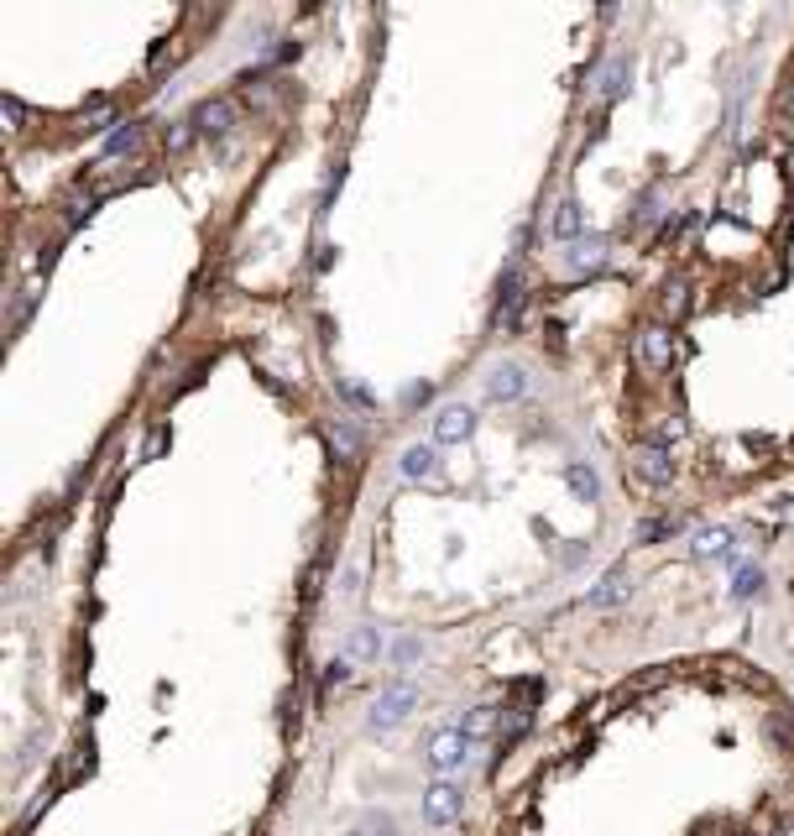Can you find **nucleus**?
Here are the masks:
<instances>
[{
	"mask_svg": "<svg viewBox=\"0 0 794 836\" xmlns=\"http://www.w3.org/2000/svg\"><path fill=\"white\" fill-rule=\"evenodd\" d=\"M413 706H418V685L413 680H392L377 701H371V711H366V727L371 732H392V727H403L408 716H413Z\"/></svg>",
	"mask_w": 794,
	"mask_h": 836,
	"instance_id": "f257e3e1",
	"label": "nucleus"
},
{
	"mask_svg": "<svg viewBox=\"0 0 794 836\" xmlns=\"http://www.w3.org/2000/svg\"><path fill=\"white\" fill-rule=\"evenodd\" d=\"M471 748H476V742L465 737L460 727H445V732H434L424 763L434 769V779H455V769H465V763H471Z\"/></svg>",
	"mask_w": 794,
	"mask_h": 836,
	"instance_id": "f03ea898",
	"label": "nucleus"
},
{
	"mask_svg": "<svg viewBox=\"0 0 794 836\" xmlns=\"http://www.w3.org/2000/svg\"><path fill=\"white\" fill-rule=\"evenodd\" d=\"M424 826H434V831H445V826H455L460 821V810H465V789L455 784V779H434V784H424Z\"/></svg>",
	"mask_w": 794,
	"mask_h": 836,
	"instance_id": "7ed1b4c3",
	"label": "nucleus"
},
{
	"mask_svg": "<svg viewBox=\"0 0 794 836\" xmlns=\"http://www.w3.org/2000/svg\"><path fill=\"white\" fill-rule=\"evenodd\" d=\"M476 434V408L465 403H445L434 413V445H465Z\"/></svg>",
	"mask_w": 794,
	"mask_h": 836,
	"instance_id": "20e7f679",
	"label": "nucleus"
},
{
	"mask_svg": "<svg viewBox=\"0 0 794 836\" xmlns=\"http://www.w3.org/2000/svg\"><path fill=\"white\" fill-rule=\"evenodd\" d=\"M486 398H492V403H518V398H528V371H523L518 361H497L492 377H486Z\"/></svg>",
	"mask_w": 794,
	"mask_h": 836,
	"instance_id": "39448f33",
	"label": "nucleus"
},
{
	"mask_svg": "<svg viewBox=\"0 0 794 836\" xmlns=\"http://www.w3.org/2000/svg\"><path fill=\"white\" fill-rule=\"evenodd\" d=\"M638 356L653 371H669L674 366V330H669V324H648V330L638 335Z\"/></svg>",
	"mask_w": 794,
	"mask_h": 836,
	"instance_id": "423d86ee",
	"label": "nucleus"
},
{
	"mask_svg": "<svg viewBox=\"0 0 794 836\" xmlns=\"http://www.w3.org/2000/svg\"><path fill=\"white\" fill-rule=\"evenodd\" d=\"M397 466H403V476H408V481H439V471H445V460H439V445L429 439V445H408Z\"/></svg>",
	"mask_w": 794,
	"mask_h": 836,
	"instance_id": "0eeeda50",
	"label": "nucleus"
},
{
	"mask_svg": "<svg viewBox=\"0 0 794 836\" xmlns=\"http://www.w3.org/2000/svg\"><path fill=\"white\" fill-rule=\"evenodd\" d=\"M633 471H638L648 486H669V481H674V455H669V450H659V445H638Z\"/></svg>",
	"mask_w": 794,
	"mask_h": 836,
	"instance_id": "6e6552de",
	"label": "nucleus"
},
{
	"mask_svg": "<svg viewBox=\"0 0 794 836\" xmlns=\"http://www.w3.org/2000/svg\"><path fill=\"white\" fill-rule=\"evenodd\" d=\"M627 84H633V63H627L622 53H617V58H606V68L596 74V100H601V105L622 100V95H627Z\"/></svg>",
	"mask_w": 794,
	"mask_h": 836,
	"instance_id": "1a4fd4ad",
	"label": "nucleus"
},
{
	"mask_svg": "<svg viewBox=\"0 0 794 836\" xmlns=\"http://www.w3.org/2000/svg\"><path fill=\"white\" fill-rule=\"evenodd\" d=\"M345 659H350V664L382 659V627H356V633L345 638Z\"/></svg>",
	"mask_w": 794,
	"mask_h": 836,
	"instance_id": "9d476101",
	"label": "nucleus"
},
{
	"mask_svg": "<svg viewBox=\"0 0 794 836\" xmlns=\"http://www.w3.org/2000/svg\"><path fill=\"white\" fill-rule=\"evenodd\" d=\"M690 554L695 560H721V554H732V528H700L690 539Z\"/></svg>",
	"mask_w": 794,
	"mask_h": 836,
	"instance_id": "9b49d317",
	"label": "nucleus"
},
{
	"mask_svg": "<svg viewBox=\"0 0 794 836\" xmlns=\"http://www.w3.org/2000/svg\"><path fill=\"white\" fill-rule=\"evenodd\" d=\"M230 121H236V105H230V100H204V105L194 110V126L209 131V136L230 131Z\"/></svg>",
	"mask_w": 794,
	"mask_h": 836,
	"instance_id": "f8f14e48",
	"label": "nucleus"
},
{
	"mask_svg": "<svg viewBox=\"0 0 794 836\" xmlns=\"http://www.w3.org/2000/svg\"><path fill=\"white\" fill-rule=\"evenodd\" d=\"M685 439V418L680 413H659L648 424V434H643V445H659V450H669V445H680Z\"/></svg>",
	"mask_w": 794,
	"mask_h": 836,
	"instance_id": "ddd939ff",
	"label": "nucleus"
},
{
	"mask_svg": "<svg viewBox=\"0 0 794 836\" xmlns=\"http://www.w3.org/2000/svg\"><path fill=\"white\" fill-rule=\"evenodd\" d=\"M549 236H554V241H570V246L580 241V204H575V199H559V204H554Z\"/></svg>",
	"mask_w": 794,
	"mask_h": 836,
	"instance_id": "4468645a",
	"label": "nucleus"
},
{
	"mask_svg": "<svg viewBox=\"0 0 794 836\" xmlns=\"http://www.w3.org/2000/svg\"><path fill=\"white\" fill-rule=\"evenodd\" d=\"M570 272H591V267H601L606 262V236H580L575 246H570Z\"/></svg>",
	"mask_w": 794,
	"mask_h": 836,
	"instance_id": "2eb2a0df",
	"label": "nucleus"
},
{
	"mask_svg": "<svg viewBox=\"0 0 794 836\" xmlns=\"http://www.w3.org/2000/svg\"><path fill=\"white\" fill-rule=\"evenodd\" d=\"M565 486H570L580 502H596V497H601V476L586 466V460H570V466H565Z\"/></svg>",
	"mask_w": 794,
	"mask_h": 836,
	"instance_id": "dca6fc26",
	"label": "nucleus"
},
{
	"mask_svg": "<svg viewBox=\"0 0 794 836\" xmlns=\"http://www.w3.org/2000/svg\"><path fill=\"white\" fill-rule=\"evenodd\" d=\"M627 596H633V580H627V570H612L586 601L591 607H617V601H627Z\"/></svg>",
	"mask_w": 794,
	"mask_h": 836,
	"instance_id": "f3484780",
	"label": "nucleus"
},
{
	"mask_svg": "<svg viewBox=\"0 0 794 836\" xmlns=\"http://www.w3.org/2000/svg\"><path fill=\"white\" fill-rule=\"evenodd\" d=\"M758 591H763V565H737L727 596H732V601H753Z\"/></svg>",
	"mask_w": 794,
	"mask_h": 836,
	"instance_id": "a211bd4d",
	"label": "nucleus"
},
{
	"mask_svg": "<svg viewBox=\"0 0 794 836\" xmlns=\"http://www.w3.org/2000/svg\"><path fill=\"white\" fill-rule=\"evenodd\" d=\"M460 732L471 737V742L492 737L497 732V706H471V711H465V722H460Z\"/></svg>",
	"mask_w": 794,
	"mask_h": 836,
	"instance_id": "6ab92c4d",
	"label": "nucleus"
},
{
	"mask_svg": "<svg viewBox=\"0 0 794 836\" xmlns=\"http://www.w3.org/2000/svg\"><path fill=\"white\" fill-rule=\"evenodd\" d=\"M674 528H685V518L680 513H664V518H648V523H638V544H659L664 533H674Z\"/></svg>",
	"mask_w": 794,
	"mask_h": 836,
	"instance_id": "aec40b11",
	"label": "nucleus"
},
{
	"mask_svg": "<svg viewBox=\"0 0 794 836\" xmlns=\"http://www.w3.org/2000/svg\"><path fill=\"white\" fill-rule=\"evenodd\" d=\"M690 314V283H669L664 288V319H685Z\"/></svg>",
	"mask_w": 794,
	"mask_h": 836,
	"instance_id": "412c9836",
	"label": "nucleus"
},
{
	"mask_svg": "<svg viewBox=\"0 0 794 836\" xmlns=\"http://www.w3.org/2000/svg\"><path fill=\"white\" fill-rule=\"evenodd\" d=\"M518 309H523V288H518V277L502 288V304H497V324H518Z\"/></svg>",
	"mask_w": 794,
	"mask_h": 836,
	"instance_id": "4be33fe9",
	"label": "nucleus"
},
{
	"mask_svg": "<svg viewBox=\"0 0 794 836\" xmlns=\"http://www.w3.org/2000/svg\"><path fill=\"white\" fill-rule=\"evenodd\" d=\"M136 147H142V126H136V121H131V126H121V131H115L110 142H105V152H110V157H115V152H136Z\"/></svg>",
	"mask_w": 794,
	"mask_h": 836,
	"instance_id": "5701e85b",
	"label": "nucleus"
},
{
	"mask_svg": "<svg viewBox=\"0 0 794 836\" xmlns=\"http://www.w3.org/2000/svg\"><path fill=\"white\" fill-rule=\"evenodd\" d=\"M350 675H356V664H350V659H345V654H340V659H335V664H330V669H324V685H345V680H350Z\"/></svg>",
	"mask_w": 794,
	"mask_h": 836,
	"instance_id": "b1692460",
	"label": "nucleus"
},
{
	"mask_svg": "<svg viewBox=\"0 0 794 836\" xmlns=\"http://www.w3.org/2000/svg\"><path fill=\"white\" fill-rule=\"evenodd\" d=\"M413 659H418V638H397V648H392V664H397V669H408Z\"/></svg>",
	"mask_w": 794,
	"mask_h": 836,
	"instance_id": "393cba45",
	"label": "nucleus"
},
{
	"mask_svg": "<svg viewBox=\"0 0 794 836\" xmlns=\"http://www.w3.org/2000/svg\"><path fill=\"white\" fill-rule=\"evenodd\" d=\"M21 115H27V110H21V100H6V121L11 126H21Z\"/></svg>",
	"mask_w": 794,
	"mask_h": 836,
	"instance_id": "a878e982",
	"label": "nucleus"
},
{
	"mask_svg": "<svg viewBox=\"0 0 794 836\" xmlns=\"http://www.w3.org/2000/svg\"><path fill=\"white\" fill-rule=\"evenodd\" d=\"M784 115H794V74H789V89H784Z\"/></svg>",
	"mask_w": 794,
	"mask_h": 836,
	"instance_id": "bb28decb",
	"label": "nucleus"
},
{
	"mask_svg": "<svg viewBox=\"0 0 794 836\" xmlns=\"http://www.w3.org/2000/svg\"><path fill=\"white\" fill-rule=\"evenodd\" d=\"M340 836H371V831H366V826L356 821V826H350V831H340Z\"/></svg>",
	"mask_w": 794,
	"mask_h": 836,
	"instance_id": "cd10ccee",
	"label": "nucleus"
},
{
	"mask_svg": "<svg viewBox=\"0 0 794 836\" xmlns=\"http://www.w3.org/2000/svg\"><path fill=\"white\" fill-rule=\"evenodd\" d=\"M779 836H794V821H784V826H779Z\"/></svg>",
	"mask_w": 794,
	"mask_h": 836,
	"instance_id": "c85d7f7f",
	"label": "nucleus"
},
{
	"mask_svg": "<svg viewBox=\"0 0 794 836\" xmlns=\"http://www.w3.org/2000/svg\"><path fill=\"white\" fill-rule=\"evenodd\" d=\"M789 455H794V439H789Z\"/></svg>",
	"mask_w": 794,
	"mask_h": 836,
	"instance_id": "c756f323",
	"label": "nucleus"
}]
</instances>
